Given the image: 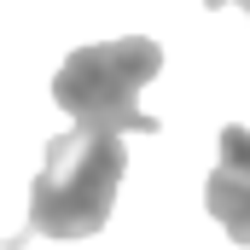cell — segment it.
<instances>
[{
	"label": "cell",
	"instance_id": "obj_3",
	"mask_svg": "<svg viewBox=\"0 0 250 250\" xmlns=\"http://www.w3.org/2000/svg\"><path fill=\"white\" fill-rule=\"evenodd\" d=\"M204 204L227 227V239L250 245V128L245 123L221 128V163H215V175L204 187Z\"/></svg>",
	"mask_w": 250,
	"mask_h": 250
},
{
	"label": "cell",
	"instance_id": "obj_5",
	"mask_svg": "<svg viewBox=\"0 0 250 250\" xmlns=\"http://www.w3.org/2000/svg\"><path fill=\"white\" fill-rule=\"evenodd\" d=\"M239 6H245V18H250V0H239Z\"/></svg>",
	"mask_w": 250,
	"mask_h": 250
},
{
	"label": "cell",
	"instance_id": "obj_2",
	"mask_svg": "<svg viewBox=\"0 0 250 250\" xmlns=\"http://www.w3.org/2000/svg\"><path fill=\"white\" fill-rule=\"evenodd\" d=\"M163 70V47L146 35L76 47L53 76V99L76 117L87 134H157V117H140V87Z\"/></svg>",
	"mask_w": 250,
	"mask_h": 250
},
{
	"label": "cell",
	"instance_id": "obj_1",
	"mask_svg": "<svg viewBox=\"0 0 250 250\" xmlns=\"http://www.w3.org/2000/svg\"><path fill=\"white\" fill-rule=\"evenodd\" d=\"M128 175V146L117 134L70 128L47 146L41 175L29 187V227L47 239H87L111 221L117 187Z\"/></svg>",
	"mask_w": 250,
	"mask_h": 250
},
{
	"label": "cell",
	"instance_id": "obj_4",
	"mask_svg": "<svg viewBox=\"0 0 250 250\" xmlns=\"http://www.w3.org/2000/svg\"><path fill=\"white\" fill-rule=\"evenodd\" d=\"M0 250H23V233H12V239H0Z\"/></svg>",
	"mask_w": 250,
	"mask_h": 250
}]
</instances>
